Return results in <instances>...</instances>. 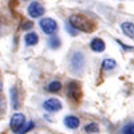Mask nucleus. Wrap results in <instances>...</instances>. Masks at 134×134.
I'll use <instances>...</instances> for the list:
<instances>
[{
    "instance_id": "2",
    "label": "nucleus",
    "mask_w": 134,
    "mask_h": 134,
    "mask_svg": "<svg viewBox=\"0 0 134 134\" xmlns=\"http://www.w3.org/2000/svg\"><path fill=\"white\" fill-rule=\"evenodd\" d=\"M86 66V58L82 51H74L70 58V69L74 74H82Z\"/></svg>"
},
{
    "instance_id": "16",
    "label": "nucleus",
    "mask_w": 134,
    "mask_h": 134,
    "mask_svg": "<svg viewBox=\"0 0 134 134\" xmlns=\"http://www.w3.org/2000/svg\"><path fill=\"white\" fill-rule=\"evenodd\" d=\"M85 131L86 133H99V126L95 124V122H90L85 126Z\"/></svg>"
},
{
    "instance_id": "14",
    "label": "nucleus",
    "mask_w": 134,
    "mask_h": 134,
    "mask_svg": "<svg viewBox=\"0 0 134 134\" xmlns=\"http://www.w3.org/2000/svg\"><path fill=\"white\" fill-rule=\"evenodd\" d=\"M60 88H62V83L59 81H52L47 85L48 93H58V91H60Z\"/></svg>"
},
{
    "instance_id": "10",
    "label": "nucleus",
    "mask_w": 134,
    "mask_h": 134,
    "mask_svg": "<svg viewBox=\"0 0 134 134\" xmlns=\"http://www.w3.org/2000/svg\"><path fill=\"white\" fill-rule=\"evenodd\" d=\"M121 28L126 36L134 39V23L133 21H124V23H121Z\"/></svg>"
},
{
    "instance_id": "15",
    "label": "nucleus",
    "mask_w": 134,
    "mask_h": 134,
    "mask_svg": "<svg viewBox=\"0 0 134 134\" xmlns=\"http://www.w3.org/2000/svg\"><path fill=\"white\" fill-rule=\"evenodd\" d=\"M48 46H50V48H52V50L59 48V47H60V39H59L58 36H55V35H51V38L48 39Z\"/></svg>"
},
{
    "instance_id": "19",
    "label": "nucleus",
    "mask_w": 134,
    "mask_h": 134,
    "mask_svg": "<svg viewBox=\"0 0 134 134\" xmlns=\"http://www.w3.org/2000/svg\"><path fill=\"white\" fill-rule=\"evenodd\" d=\"M34 126H35V124H34V122H28V124H27V126H24L23 129H21L19 133H27V131H30Z\"/></svg>"
},
{
    "instance_id": "13",
    "label": "nucleus",
    "mask_w": 134,
    "mask_h": 134,
    "mask_svg": "<svg viewBox=\"0 0 134 134\" xmlns=\"http://www.w3.org/2000/svg\"><path fill=\"white\" fill-rule=\"evenodd\" d=\"M115 67H117V62H115L114 59L107 58V59H105V60L102 62V69H103L105 71H113Z\"/></svg>"
},
{
    "instance_id": "7",
    "label": "nucleus",
    "mask_w": 134,
    "mask_h": 134,
    "mask_svg": "<svg viewBox=\"0 0 134 134\" xmlns=\"http://www.w3.org/2000/svg\"><path fill=\"white\" fill-rule=\"evenodd\" d=\"M43 109L46 111H50V113H55V111L62 110V102L57 98H50L43 102Z\"/></svg>"
},
{
    "instance_id": "9",
    "label": "nucleus",
    "mask_w": 134,
    "mask_h": 134,
    "mask_svg": "<svg viewBox=\"0 0 134 134\" xmlns=\"http://www.w3.org/2000/svg\"><path fill=\"white\" fill-rule=\"evenodd\" d=\"M81 125V121L78 117L75 115H67L64 118V126L69 127V129H78Z\"/></svg>"
},
{
    "instance_id": "3",
    "label": "nucleus",
    "mask_w": 134,
    "mask_h": 134,
    "mask_svg": "<svg viewBox=\"0 0 134 134\" xmlns=\"http://www.w3.org/2000/svg\"><path fill=\"white\" fill-rule=\"evenodd\" d=\"M39 26H40L42 31L46 34V35H54V34H57V31L59 28L58 23L51 18H43L39 21Z\"/></svg>"
},
{
    "instance_id": "1",
    "label": "nucleus",
    "mask_w": 134,
    "mask_h": 134,
    "mask_svg": "<svg viewBox=\"0 0 134 134\" xmlns=\"http://www.w3.org/2000/svg\"><path fill=\"white\" fill-rule=\"evenodd\" d=\"M69 21L72 27H75L78 31L82 32H91L94 30V24L91 20H88L85 15L82 14H72L69 18Z\"/></svg>"
},
{
    "instance_id": "4",
    "label": "nucleus",
    "mask_w": 134,
    "mask_h": 134,
    "mask_svg": "<svg viewBox=\"0 0 134 134\" xmlns=\"http://www.w3.org/2000/svg\"><path fill=\"white\" fill-rule=\"evenodd\" d=\"M26 117L21 114V113H15L12 117H11V121H9V126L15 133H19L21 129L24 127L26 125Z\"/></svg>"
},
{
    "instance_id": "20",
    "label": "nucleus",
    "mask_w": 134,
    "mask_h": 134,
    "mask_svg": "<svg viewBox=\"0 0 134 134\" xmlns=\"http://www.w3.org/2000/svg\"><path fill=\"white\" fill-rule=\"evenodd\" d=\"M34 27V24H32V21H24L23 24H21V28H23L24 31H28V30H31Z\"/></svg>"
},
{
    "instance_id": "12",
    "label": "nucleus",
    "mask_w": 134,
    "mask_h": 134,
    "mask_svg": "<svg viewBox=\"0 0 134 134\" xmlns=\"http://www.w3.org/2000/svg\"><path fill=\"white\" fill-rule=\"evenodd\" d=\"M9 97H11V105H12L14 110H18L19 109V99H18V90L15 86L9 90Z\"/></svg>"
},
{
    "instance_id": "6",
    "label": "nucleus",
    "mask_w": 134,
    "mask_h": 134,
    "mask_svg": "<svg viewBox=\"0 0 134 134\" xmlns=\"http://www.w3.org/2000/svg\"><path fill=\"white\" fill-rule=\"evenodd\" d=\"M67 98H70L74 102H78L81 98V86L78 82L72 81L67 85Z\"/></svg>"
},
{
    "instance_id": "11",
    "label": "nucleus",
    "mask_w": 134,
    "mask_h": 134,
    "mask_svg": "<svg viewBox=\"0 0 134 134\" xmlns=\"http://www.w3.org/2000/svg\"><path fill=\"white\" fill-rule=\"evenodd\" d=\"M38 42H39V36H38L36 32H28L27 35L24 36V43H26V46H28V47L35 46V44H38Z\"/></svg>"
},
{
    "instance_id": "17",
    "label": "nucleus",
    "mask_w": 134,
    "mask_h": 134,
    "mask_svg": "<svg viewBox=\"0 0 134 134\" xmlns=\"http://www.w3.org/2000/svg\"><path fill=\"white\" fill-rule=\"evenodd\" d=\"M121 133H124V134H134V124H131V122L126 124L124 127L121 129Z\"/></svg>"
},
{
    "instance_id": "18",
    "label": "nucleus",
    "mask_w": 134,
    "mask_h": 134,
    "mask_svg": "<svg viewBox=\"0 0 134 134\" xmlns=\"http://www.w3.org/2000/svg\"><path fill=\"white\" fill-rule=\"evenodd\" d=\"M115 42H117V43H118L119 46H121L122 48H124L125 51H134V47H131V46H127V44H125V43H122L121 40H118V39H117Z\"/></svg>"
},
{
    "instance_id": "5",
    "label": "nucleus",
    "mask_w": 134,
    "mask_h": 134,
    "mask_svg": "<svg viewBox=\"0 0 134 134\" xmlns=\"http://www.w3.org/2000/svg\"><path fill=\"white\" fill-rule=\"evenodd\" d=\"M44 11H46V8H44V5L40 2H31L27 7V14L31 18H35V19L43 16Z\"/></svg>"
},
{
    "instance_id": "8",
    "label": "nucleus",
    "mask_w": 134,
    "mask_h": 134,
    "mask_svg": "<svg viewBox=\"0 0 134 134\" xmlns=\"http://www.w3.org/2000/svg\"><path fill=\"white\" fill-rule=\"evenodd\" d=\"M90 48L94 51V52H103L105 48H106V44L102 39L99 38H94L91 42H90Z\"/></svg>"
}]
</instances>
